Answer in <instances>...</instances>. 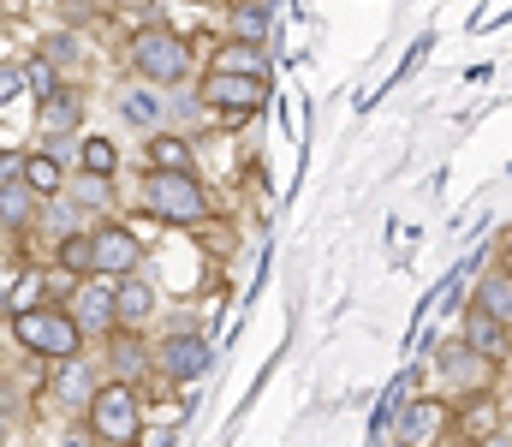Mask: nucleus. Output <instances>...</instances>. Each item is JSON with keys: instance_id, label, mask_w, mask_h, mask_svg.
<instances>
[{"instance_id": "11", "label": "nucleus", "mask_w": 512, "mask_h": 447, "mask_svg": "<svg viewBox=\"0 0 512 447\" xmlns=\"http://www.w3.org/2000/svg\"><path fill=\"white\" fill-rule=\"evenodd\" d=\"M477 310H489L495 322H507L512 328V275L507 269H489V275L477 281Z\"/></svg>"}, {"instance_id": "12", "label": "nucleus", "mask_w": 512, "mask_h": 447, "mask_svg": "<svg viewBox=\"0 0 512 447\" xmlns=\"http://www.w3.org/2000/svg\"><path fill=\"white\" fill-rule=\"evenodd\" d=\"M155 310V293H149V281H137V275H126L120 287H114V316L126 322V328H137L143 316Z\"/></svg>"}, {"instance_id": "16", "label": "nucleus", "mask_w": 512, "mask_h": 447, "mask_svg": "<svg viewBox=\"0 0 512 447\" xmlns=\"http://www.w3.org/2000/svg\"><path fill=\"white\" fill-rule=\"evenodd\" d=\"M60 179H66V173H60L54 155H24V185H30V191L48 197V191H60Z\"/></svg>"}, {"instance_id": "17", "label": "nucleus", "mask_w": 512, "mask_h": 447, "mask_svg": "<svg viewBox=\"0 0 512 447\" xmlns=\"http://www.w3.org/2000/svg\"><path fill=\"white\" fill-rule=\"evenodd\" d=\"M256 66H262V54H256L251 42H227V48L215 54V72H239V78H256Z\"/></svg>"}, {"instance_id": "8", "label": "nucleus", "mask_w": 512, "mask_h": 447, "mask_svg": "<svg viewBox=\"0 0 512 447\" xmlns=\"http://www.w3.org/2000/svg\"><path fill=\"white\" fill-rule=\"evenodd\" d=\"M90 251H96V275H108V281H126L131 269H137V257H143L126 227H102V233H90Z\"/></svg>"}, {"instance_id": "5", "label": "nucleus", "mask_w": 512, "mask_h": 447, "mask_svg": "<svg viewBox=\"0 0 512 447\" xmlns=\"http://www.w3.org/2000/svg\"><path fill=\"white\" fill-rule=\"evenodd\" d=\"M447 424H453L447 400H411L399 412V447H429L435 436H447Z\"/></svg>"}, {"instance_id": "29", "label": "nucleus", "mask_w": 512, "mask_h": 447, "mask_svg": "<svg viewBox=\"0 0 512 447\" xmlns=\"http://www.w3.org/2000/svg\"><path fill=\"white\" fill-rule=\"evenodd\" d=\"M393 447H399V442H393Z\"/></svg>"}, {"instance_id": "26", "label": "nucleus", "mask_w": 512, "mask_h": 447, "mask_svg": "<svg viewBox=\"0 0 512 447\" xmlns=\"http://www.w3.org/2000/svg\"><path fill=\"white\" fill-rule=\"evenodd\" d=\"M143 364V346L137 340H120V370H137Z\"/></svg>"}, {"instance_id": "7", "label": "nucleus", "mask_w": 512, "mask_h": 447, "mask_svg": "<svg viewBox=\"0 0 512 447\" xmlns=\"http://www.w3.org/2000/svg\"><path fill=\"white\" fill-rule=\"evenodd\" d=\"M203 102L209 108H227V114H256L262 108V84L239 78V72H209L203 78Z\"/></svg>"}, {"instance_id": "23", "label": "nucleus", "mask_w": 512, "mask_h": 447, "mask_svg": "<svg viewBox=\"0 0 512 447\" xmlns=\"http://www.w3.org/2000/svg\"><path fill=\"white\" fill-rule=\"evenodd\" d=\"M24 203H30V185H18V179H12V185L0 191V215H24Z\"/></svg>"}, {"instance_id": "28", "label": "nucleus", "mask_w": 512, "mask_h": 447, "mask_svg": "<svg viewBox=\"0 0 512 447\" xmlns=\"http://www.w3.org/2000/svg\"><path fill=\"white\" fill-rule=\"evenodd\" d=\"M0 304H6V287H0Z\"/></svg>"}, {"instance_id": "13", "label": "nucleus", "mask_w": 512, "mask_h": 447, "mask_svg": "<svg viewBox=\"0 0 512 447\" xmlns=\"http://www.w3.org/2000/svg\"><path fill=\"white\" fill-rule=\"evenodd\" d=\"M54 394H60L66 406H90V400H96V382H90L84 358H66V364H60V376H54Z\"/></svg>"}, {"instance_id": "25", "label": "nucleus", "mask_w": 512, "mask_h": 447, "mask_svg": "<svg viewBox=\"0 0 512 447\" xmlns=\"http://www.w3.org/2000/svg\"><path fill=\"white\" fill-rule=\"evenodd\" d=\"M42 60H48V66H54V60H72V36H48V42H42Z\"/></svg>"}, {"instance_id": "27", "label": "nucleus", "mask_w": 512, "mask_h": 447, "mask_svg": "<svg viewBox=\"0 0 512 447\" xmlns=\"http://www.w3.org/2000/svg\"><path fill=\"white\" fill-rule=\"evenodd\" d=\"M471 447H512V436H501V430H495V436H483V442H471Z\"/></svg>"}, {"instance_id": "9", "label": "nucleus", "mask_w": 512, "mask_h": 447, "mask_svg": "<svg viewBox=\"0 0 512 447\" xmlns=\"http://www.w3.org/2000/svg\"><path fill=\"white\" fill-rule=\"evenodd\" d=\"M72 304H78V310H72L78 328H114V322H120V316H114V281H108V275H90L84 293L72 298Z\"/></svg>"}, {"instance_id": "15", "label": "nucleus", "mask_w": 512, "mask_h": 447, "mask_svg": "<svg viewBox=\"0 0 512 447\" xmlns=\"http://www.w3.org/2000/svg\"><path fill=\"white\" fill-rule=\"evenodd\" d=\"M78 161H84V173H90V179H108V173L120 167V149L108 144V138H84Z\"/></svg>"}, {"instance_id": "1", "label": "nucleus", "mask_w": 512, "mask_h": 447, "mask_svg": "<svg viewBox=\"0 0 512 447\" xmlns=\"http://www.w3.org/2000/svg\"><path fill=\"white\" fill-rule=\"evenodd\" d=\"M12 340L18 346H30V352H42V358H78V340H84V328L72 322V310H54V304H24V310H12Z\"/></svg>"}, {"instance_id": "2", "label": "nucleus", "mask_w": 512, "mask_h": 447, "mask_svg": "<svg viewBox=\"0 0 512 447\" xmlns=\"http://www.w3.org/2000/svg\"><path fill=\"white\" fill-rule=\"evenodd\" d=\"M84 418H90V436L108 447H137V436H143V406H137L131 382L96 388V400L84 406Z\"/></svg>"}, {"instance_id": "10", "label": "nucleus", "mask_w": 512, "mask_h": 447, "mask_svg": "<svg viewBox=\"0 0 512 447\" xmlns=\"http://www.w3.org/2000/svg\"><path fill=\"white\" fill-rule=\"evenodd\" d=\"M465 346H471L483 364H495V358L507 352V322H495L489 310H471V322H465Z\"/></svg>"}, {"instance_id": "20", "label": "nucleus", "mask_w": 512, "mask_h": 447, "mask_svg": "<svg viewBox=\"0 0 512 447\" xmlns=\"http://www.w3.org/2000/svg\"><path fill=\"white\" fill-rule=\"evenodd\" d=\"M459 352H465V346H441V370H447V382H477V364H483V358L465 364Z\"/></svg>"}, {"instance_id": "6", "label": "nucleus", "mask_w": 512, "mask_h": 447, "mask_svg": "<svg viewBox=\"0 0 512 447\" xmlns=\"http://www.w3.org/2000/svg\"><path fill=\"white\" fill-rule=\"evenodd\" d=\"M155 364H161V376L191 382V376H203V370H209V340H203V334H173V340H161Z\"/></svg>"}, {"instance_id": "3", "label": "nucleus", "mask_w": 512, "mask_h": 447, "mask_svg": "<svg viewBox=\"0 0 512 447\" xmlns=\"http://www.w3.org/2000/svg\"><path fill=\"white\" fill-rule=\"evenodd\" d=\"M143 197H149V215L155 221H173V227H191V221L209 215V197H203V185L191 173H149Z\"/></svg>"}, {"instance_id": "19", "label": "nucleus", "mask_w": 512, "mask_h": 447, "mask_svg": "<svg viewBox=\"0 0 512 447\" xmlns=\"http://www.w3.org/2000/svg\"><path fill=\"white\" fill-rule=\"evenodd\" d=\"M262 36H268V12H262V6H239V18H233V42L262 48Z\"/></svg>"}, {"instance_id": "22", "label": "nucleus", "mask_w": 512, "mask_h": 447, "mask_svg": "<svg viewBox=\"0 0 512 447\" xmlns=\"http://www.w3.org/2000/svg\"><path fill=\"white\" fill-rule=\"evenodd\" d=\"M120 108H126V120H131V126H155V102H149V96H126Z\"/></svg>"}, {"instance_id": "24", "label": "nucleus", "mask_w": 512, "mask_h": 447, "mask_svg": "<svg viewBox=\"0 0 512 447\" xmlns=\"http://www.w3.org/2000/svg\"><path fill=\"white\" fill-rule=\"evenodd\" d=\"M30 84H24V66H0V102H12V96H24Z\"/></svg>"}, {"instance_id": "21", "label": "nucleus", "mask_w": 512, "mask_h": 447, "mask_svg": "<svg viewBox=\"0 0 512 447\" xmlns=\"http://www.w3.org/2000/svg\"><path fill=\"white\" fill-rule=\"evenodd\" d=\"M24 84H30V90H42V96H54V66H48V60L36 54V60L24 66Z\"/></svg>"}, {"instance_id": "14", "label": "nucleus", "mask_w": 512, "mask_h": 447, "mask_svg": "<svg viewBox=\"0 0 512 447\" xmlns=\"http://www.w3.org/2000/svg\"><path fill=\"white\" fill-rule=\"evenodd\" d=\"M149 161H155V173H191V144L185 138H149Z\"/></svg>"}, {"instance_id": "4", "label": "nucleus", "mask_w": 512, "mask_h": 447, "mask_svg": "<svg viewBox=\"0 0 512 447\" xmlns=\"http://www.w3.org/2000/svg\"><path fill=\"white\" fill-rule=\"evenodd\" d=\"M131 66H137L149 84L173 90V84L185 78V66H191V48H185V36H173V30H143V36L131 42Z\"/></svg>"}, {"instance_id": "18", "label": "nucleus", "mask_w": 512, "mask_h": 447, "mask_svg": "<svg viewBox=\"0 0 512 447\" xmlns=\"http://www.w3.org/2000/svg\"><path fill=\"white\" fill-rule=\"evenodd\" d=\"M60 269H66V275H96L90 239H60Z\"/></svg>"}]
</instances>
